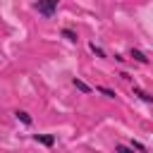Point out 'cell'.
<instances>
[{"label": "cell", "mask_w": 153, "mask_h": 153, "mask_svg": "<svg viewBox=\"0 0 153 153\" xmlns=\"http://www.w3.org/2000/svg\"><path fill=\"white\" fill-rule=\"evenodd\" d=\"M129 148H136V151H146V146L141 141H129Z\"/></svg>", "instance_id": "10"}, {"label": "cell", "mask_w": 153, "mask_h": 153, "mask_svg": "<svg viewBox=\"0 0 153 153\" xmlns=\"http://www.w3.org/2000/svg\"><path fill=\"white\" fill-rule=\"evenodd\" d=\"M57 2H60V0H38V2L33 5V10H36L38 14H43V17H53Z\"/></svg>", "instance_id": "1"}, {"label": "cell", "mask_w": 153, "mask_h": 153, "mask_svg": "<svg viewBox=\"0 0 153 153\" xmlns=\"http://www.w3.org/2000/svg\"><path fill=\"white\" fill-rule=\"evenodd\" d=\"M131 91H134V96H136L139 100H143V103H153V96H151L148 91H143L141 86H136V84H134V88H131Z\"/></svg>", "instance_id": "4"}, {"label": "cell", "mask_w": 153, "mask_h": 153, "mask_svg": "<svg viewBox=\"0 0 153 153\" xmlns=\"http://www.w3.org/2000/svg\"><path fill=\"white\" fill-rule=\"evenodd\" d=\"M60 36H62V38H67L69 43H76V41H79V36H76V31H72L69 26H65V29H60Z\"/></svg>", "instance_id": "5"}, {"label": "cell", "mask_w": 153, "mask_h": 153, "mask_svg": "<svg viewBox=\"0 0 153 153\" xmlns=\"http://www.w3.org/2000/svg\"><path fill=\"white\" fill-rule=\"evenodd\" d=\"M88 50H91L96 57H105V50H103L100 45H96V41H88Z\"/></svg>", "instance_id": "8"}, {"label": "cell", "mask_w": 153, "mask_h": 153, "mask_svg": "<svg viewBox=\"0 0 153 153\" xmlns=\"http://www.w3.org/2000/svg\"><path fill=\"white\" fill-rule=\"evenodd\" d=\"M115 60H117V62H127V57H124V55H120V53H115Z\"/></svg>", "instance_id": "11"}, {"label": "cell", "mask_w": 153, "mask_h": 153, "mask_svg": "<svg viewBox=\"0 0 153 153\" xmlns=\"http://www.w3.org/2000/svg\"><path fill=\"white\" fill-rule=\"evenodd\" d=\"M93 91L103 93L105 98H115V91H112V88H108V86H93Z\"/></svg>", "instance_id": "9"}, {"label": "cell", "mask_w": 153, "mask_h": 153, "mask_svg": "<svg viewBox=\"0 0 153 153\" xmlns=\"http://www.w3.org/2000/svg\"><path fill=\"white\" fill-rule=\"evenodd\" d=\"M72 84H74V88H76V91H81V93H86V96H88V93H93V86H88V84H86V81H81L79 76H74V79H72Z\"/></svg>", "instance_id": "3"}, {"label": "cell", "mask_w": 153, "mask_h": 153, "mask_svg": "<svg viewBox=\"0 0 153 153\" xmlns=\"http://www.w3.org/2000/svg\"><path fill=\"white\" fill-rule=\"evenodd\" d=\"M36 143H43V146H48V148H53L55 146V134H33L31 136Z\"/></svg>", "instance_id": "2"}, {"label": "cell", "mask_w": 153, "mask_h": 153, "mask_svg": "<svg viewBox=\"0 0 153 153\" xmlns=\"http://www.w3.org/2000/svg\"><path fill=\"white\" fill-rule=\"evenodd\" d=\"M115 151H129V146H124V143H117V146H115Z\"/></svg>", "instance_id": "12"}, {"label": "cell", "mask_w": 153, "mask_h": 153, "mask_svg": "<svg viewBox=\"0 0 153 153\" xmlns=\"http://www.w3.org/2000/svg\"><path fill=\"white\" fill-rule=\"evenodd\" d=\"M129 57H131V60H136V62H141V65H148V57H146L141 50H136V48H131V50H129Z\"/></svg>", "instance_id": "7"}, {"label": "cell", "mask_w": 153, "mask_h": 153, "mask_svg": "<svg viewBox=\"0 0 153 153\" xmlns=\"http://www.w3.org/2000/svg\"><path fill=\"white\" fill-rule=\"evenodd\" d=\"M14 117H17L22 124H26V127H31V122H33V120H31V115H29L26 110H14Z\"/></svg>", "instance_id": "6"}]
</instances>
